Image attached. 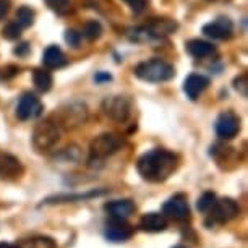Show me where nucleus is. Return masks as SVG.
<instances>
[{
    "mask_svg": "<svg viewBox=\"0 0 248 248\" xmlns=\"http://www.w3.org/2000/svg\"><path fill=\"white\" fill-rule=\"evenodd\" d=\"M137 169L144 180L159 184L169 179L177 169V156L167 149H153L138 159Z\"/></svg>",
    "mask_w": 248,
    "mask_h": 248,
    "instance_id": "nucleus-1",
    "label": "nucleus"
},
{
    "mask_svg": "<svg viewBox=\"0 0 248 248\" xmlns=\"http://www.w3.org/2000/svg\"><path fill=\"white\" fill-rule=\"evenodd\" d=\"M135 75L140 79H143V81L161 83V81H169L170 78H174L175 68L169 62H164L161 59H153L137 65Z\"/></svg>",
    "mask_w": 248,
    "mask_h": 248,
    "instance_id": "nucleus-2",
    "label": "nucleus"
},
{
    "mask_svg": "<svg viewBox=\"0 0 248 248\" xmlns=\"http://www.w3.org/2000/svg\"><path fill=\"white\" fill-rule=\"evenodd\" d=\"M208 219H206V226L213 227L217 224H226L231 222L232 219H235L240 214V206L235 200L232 198H222L219 201H214L211 209L208 211Z\"/></svg>",
    "mask_w": 248,
    "mask_h": 248,
    "instance_id": "nucleus-3",
    "label": "nucleus"
},
{
    "mask_svg": "<svg viewBox=\"0 0 248 248\" xmlns=\"http://www.w3.org/2000/svg\"><path fill=\"white\" fill-rule=\"evenodd\" d=\"M60 127L52 120H44L36 125L32 133V144L37 151H47L59 141Z\"/></svg>",
    "mask_w": 248,
    "mask_h": 248,
    "instance_id": "nucleus-4",
    "label": "nucleus"
},
{
    "mask_svg": "<svg viewBox=\"0 0 248 248\" xmlns=\"http://www.w3.org/2000/svg\"><path fill=\"white\" fill-rule=\"evenodd\" d=\"M122 138L112 133H104L91 143V159H106L122 146Z\"/></svg>",
    "mask_w": 248,
    "mask_h": 248,
    "instance_id": "nucleus-5",
    "label": "nucleus"
},
{
    "mask_svg": "<svg viewBox=\"0 0 248 248\" xmlns=\"http://www.w3.org/2000/svg\"><path fill=\"white\" fill-rule=\"evenodd\" d=\"M135 235V227L125 221V219H112L106 224L104 229V237L109 242L122 243L127 242Z\"/></svg>",
    "mask_w": 248,
    "mask_h": 248,
    "instance_id": "nucleus-6",
    "label": "nucleus"
},
{
    "mask_svg": "<svg viewBox=\"0 0 248 248\" xmlns=\"http://www.w3.org/2000/svg\"><path fill=\"white\" fill-rule=\"evenodd\" d=\"M162 213L164 216L174 219V221H186L190 217V206L188 201H186V196L182 193L174 195L164 203Z\"/></svg>",
    "mask_w": 248,
    "mask_h": 248,
    "instance_id": "nucleus-7",
    "label": "nucleus"
},
{
    "mask_svg": "<svg viewBox=\"0 0 248 248\" xmlns=\"http://www.w3.org/2000/svg\"><path fill=\"white\" fill-rule=\"evenodd\" d=\"M102 107H104L106 115L115 122H125L130 115V99L124 96L107 97Z\"/></svg>",
    "mask_w": 248,
    "mask_h": 248,
    "instance_id": "nucleus-8",
    "label": "nucleus"
},
{
    "mask_svg": "<svg viewBox=\"0 0 248 248\" xmlns=\"http://www.w3.org/2000/svg\"><path fill=\"white\" fill-rule=\"evenodd\" d=\"M240 132V119L233 114V112L227 110L222 112L216 120V133L219 138L222 140H232L237 137V133Z\"/></svg>",
    "mask_w": 248,
    "mask_h": 248,
    "instance_id": "nucleus-9",
    "label": "nucleus"
},
{
    "mask_svg": "<svg viewBox=\"0 0 248 248\" xmlns=\"http://www.w3.org/2000/svg\"><path fill=\"white\" fill-rule=\"evenodd\" d=\"M44 110V106L34 94L31 93H26L23 94V97L20 99L16 106V117L20 120H31V119H36L43 114Z\"/></svg>",
    "mask_w": 248,
    "mask_h": 248,
    "instance_id": "nucleus-10",
    "label": "nucleus"
},
{
    "mask_svg": "<svg viewBox=\"0 0 248 248\" xmlns=\"http://www.w3.org/2000/svg\"><path fill=\"white\" fill-rule=\"evenodd\" d=\"M23 175V166L15 156L8 153H0V179L16 180Z\"/></svg>",
    "mask_w": 248,
    "mask_h": 248,
    "instance_id": "nucleus-11",
    "label": "nucleus"
},
{
    "mask_svg": "<svg viewBox=\"0 0 248 248\" xmlns=\"http://www.w3.org/2000/svg\"><path fill=\"white\" fill-rule=\"evenodd\" d=\"M232 21L226 16H219L217 20L203 26V32L206 36L213 37V39H229L232 36Z\"/></svg>",
    "mask_w": 248,
    "mask_h": 248,
    "instance_id": "nucleus-12",
    "label": "nucleus"
},
{
    "mask_svg": "<svg viewBox=\"0 0 248 248\" xmlns=\"http://www.w3.org/2000/svg\"><path fill=\"white\" fill-rule=\"evenodd\" d=\"M104 209L112 219H125L135 213V203L132 200H115L104 206Z\"/></svg>",
    "mask_w": 248,
    "mask_h": 248,
    "instance_id": "nucleus-13",
    "label": "nucleus"
},
{
    "mask_svg": "<svg viewBox=\"0 0 248 248\" xmlns=\"http://www.w3.org/2000/svg\"><path fill=\"white\" fill-rule=\"evenodd\" d=\"M138 227L141 229L143 232H149V233H157L162 232L167 229V219L164 214H157V213H148L140 219Z\"/></svg>",
    "mask_w": 248,
    "mask_h": 248,
    "instance_id": "nucleus-14",
    "label": "nucleus"
},
{
    "mask_svg": "<svg viewBox=\"0 0 248 248\" xmlns=\"http://www.w3.org/2000/svg\"><path fill=\"white\" fill-rule=\"evenodd\" d=\"M208 85H209V79L206 77H203V75L191 73L190 77L185 79L184 91L191 101H195V99H198V96L206 90V88H208Z\"/></svg>",
    "mask_w": 248,
    "mask_h": 248,
    "instance_id": "nucleus-15",
    "label": "nucleus"
},
{
    "mask_svg": "<svg viewBox=\"0 0 248 248\" xmlns=\"http://www.w3.org/2000/svg\"><path fill=\"white\" fill-rule=\"evenodd\" d=\"M43 63L47 68H60L67 63V59H65V54L57 46H49V47L44 50Z\"/></svg>",
    "mask_w": 248,
    "mask_h": 248,
    "instance_id": "nucleus-16",
    "label": "nucleus"
},
{
    "mask_svg": "<svg viewBox=\"0 0 248 248\" xmlns=\"http://www.w3.org/2000/svg\"><path fill=\"white\" fill-rule=\"evenodd\" d=\"M186 50H188V54L193 55L195 59H203L214 52V46L211 43H208V41L191 39L186 43Z\"/></svg>",
    "mask_w": 248,
    "mask_h": 248,
    "instance_id": "nucleus-17",
    "label": "nucleus"
},
{
    "mask_svg": "<svg viewBox=\"0 0 248 248\" xmlns=\"http://www.w3.org/2000/svg\"><path fill=\"white\" fill-rule=\"evenodd\" d=\"M175 28H177V25L174 21L166 20V18H162V20L159 18V20H154L146 30L149 31V34H153V36H166V34L174 32Z\"/></svg>",
    "mask_w": 248,
    "mask_h": 248,
    "instance_id": "nucleus-18",
    "label": "nucleus"
},
{
    "mask_svg": "<svg viewBox=\"0 0 248 248\" xmlns=\"http://www.w3.org/2000/svg\"><path fill=\"white\" fill-rule=\"evenodd\" d=\"M16 248H57V243L54 242V238L39 235V237L26 238V240L20 242V245Z\"/></svg>",
    "mask_w": 248,
    "mask_h": 248,
    "instance_id": "nucleus-19",
    "label": "nucleus"
},
{
    "mask_svg": "<svg viewBox=\"0 0 248 248\" xmlns=\"http://www.w3.org/2000/svg\"><path fill=\"white\" fill-rule=\"evenodd\" d=\"M32 81H34V86L37 88L39 91H49L50 88H52V75L49 72H46V70H34V73H32Z\"/></svg>",
    "mask_w": 248,
    "mask_h": 248,
    "instance_id": "nucleus-20",
    "label": "nucleus"
},
{
    "mask_svg": "<svg viewBox=\"0 0 248 248\" xmlns=\"http://www.w3.org/2000/svg\"><path fill=\"white\" fill-rule=\"evenodd\" d=\"M16 23L21 28H28L34 23V12L30 7H20L16 12Z\"/></svg>",
    "mask_w": 248,
    "mask_h": 248,
    "instance_id": "nucleus-21",
    "label": "nucleus"
},
{
    "mask_svg": "<svg viewBox=\"0 0 248 248\" xmlns=\"http://www.w3.org/2000/svg\"><path fill=\"white\" fill-rule=\"evenodd\" d=\"M214 201H216V195H214L213 191H204L198 198L196 208H198V211L201 213H208L209 209H211V206L214 204Z\"/></svg>",
    "mask_w": 248,
    "mask_h": 248,
    "instance_id": "nucleus-22",
    "label": "nucleus"
},
{
    "mask_svg": "<svg viewBox=\"0 0 248 248\" xmlns=\"http://www.w3.org/2000/svg\"><path fill=\"white\" fill-rule=\"evenodd\" d=\"M101 32H102V28L97 21H88L85 28H83V36L88 37L90 41L97 39V37L101 36Z\"/></svg>",
    "mask_w": 248,
    "mask_h": 248,
    "instance_id": "nucleus-23",
    "label": "nucleus"
},
{
    "mask_svg": "<svg viewBox=\"0 0 248 248\" xmlns=\"http://www.w3.org/2000/svg\"><path fill=\"white\" fill-rule=\"evenodd\" d=\"M20 34H21V26L18 25L16 21L15 23H8V25L2 30V36L5 37V39H10V41L20 37Z\"/></svg>",
    "mask_w": 248,
    "mask_h": 248,
    "instance_id": "nucleus-24",
    "label": "nucleus"
},
{
    "mask_svg": "<svg viewBox=\"0 0 248 248\" xmlns=\"http://www.w3.org/2000/svg\"><path fill=\"white\" fill-rule=\"evenodd\" d=\"M65 41H67L72 47H78L79 43H81V32L75 31V30H68L65 32Z\"/></svg>",
    "mask_w": 248,
    "mask_h": 248,
    "instance_id": "nucleus-25",
    "label": "nucleus"
},
{
    "mask_svg": "<svg viewBox=\"0 0 248 248\" xmlns=\"http://www.w3.org/2000/svg\"><path fill=\"white\" fill-rule=\"evenodd\" d=\"M18 67H15V65H7V67H3V68H0V78H13L15 75H18Z\"/></svg>",
    "mask_w": 248,
    "mask_h": 248,
    "instance_id": "nucleus-26",
    "label": "nucleus"
},
{
    "mask_svg": "<svg viewBox=\"0 0 248 248\" xmlns=\"http://www.w3.org/2000/svg\"><path fill=\"white\" fill-rule=\"evenodd\" d=\"M46 3L54 10H62V8L67 7L68 0H46Z\"/></svg>",
    "mask_w": 248,
    "mask_h": 248,
    "instance_id": "nucleus-27",
    "label": "nucleus"
},
{
    "mask_svg": "<svg viewBox=\"0 0 248 248\" xmlns=\"http://www.w3.org/2000/svg\"><path fill=\"white\" fill-rule=\"evenodd\" d=\"M125 2H127L135 12H141L143 8L146 7V0H125Z\"/></svg>",
    "mask_w": 248,
    "mask_h": 248,
    "instance_id": "nucleus-28",
    "label": "nucleus"
},
{
    "mask_svg": "<svg viewBox=\"0 0 248 248\" xmlns=\"http://www.w3.org/2000/svg\"><path fill=\"white\" fill-rule=\"evenodd\" d=\"M10 10V0H0V20Z\"/></svg>",
    "mask_w": 248,
    "mask_h": 248,
    "instance_id": "nucleus-29",
    "label": "nucleus"
},
{
    "mask_svg": "<svg viewBox=\"0 0 248 248\" xmlns=\"http://www.w3.org/2000/svg\"><path fill=\"white\" fill-rule=\"evenodd\" d=\"M96 81H110V79H112V77H110V75H107V73H97L96 75Z\"/></svg>",
    "mask_w": 248,
    "mask_h": 248,
    "instance_id": "nucleus-30",
    "label": "nucleus"
},
{
    "mask_svg": "<svg viewBox=\"0 0 248 248\" xmlns=\"http://www.w3.org/2000/svg\"><path fill=\"white\" fill-rule=\"evenodd\" d=\"M28 50H30V47H28V44L25 43V44H21L20 47H16V49H15V54H18V55H23V54H26Z\"/></svg>",
    "mask_w": 248,
    "mask_h": 248,
    "instance_id": "nucleus-31",
    "label": "nucleus"
},
{
    "mask_svg": "<svg viewBox=\"0 0 248 248\" xmlns=\"http://www.w3.org/2000/svg\"><path fill=\"white\" fill-rule=\"evenodd\" d=\"M0 248H15V247L8 245V243H0Z\"/></svg>",
    "mask_w": 248,
    "mask_h": 248,
    "instance_id": "nucleus-32",
    "label": "nucleus"
},
{
    "mask_svg": "<svg viewBox=\"0 0 248 248\" xmlns=\"http://www.w3.org/2000/svg\"><path fill=\"white\" fill-rule=\"evenodd\" d=\"M174 248H186V247H182V245H177V247H174Z\"/></svg>",
    "mask_w": 248,
    "mask_h": 248,
    "instance_id": "nucleus-33",
    "label": "nucleus"
}]
</instances>
